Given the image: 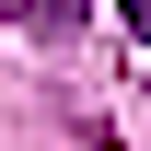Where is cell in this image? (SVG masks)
<instances>
[{
    "instance_id": "cell-1",
    "label": "cell",
    "mask_w": 151,
    "mask_h": 151,
    "mask_svg": "<svg viewBox=\"0 0 151 151\" xmlns=\"http://www.w3.org/2000/svg\"><path fill=\"white\" fill-rule=\"evenodd\" d=\"M116 12H128V35H139V47H151V0H116Z\"/></svg>"
}]
</instances>
